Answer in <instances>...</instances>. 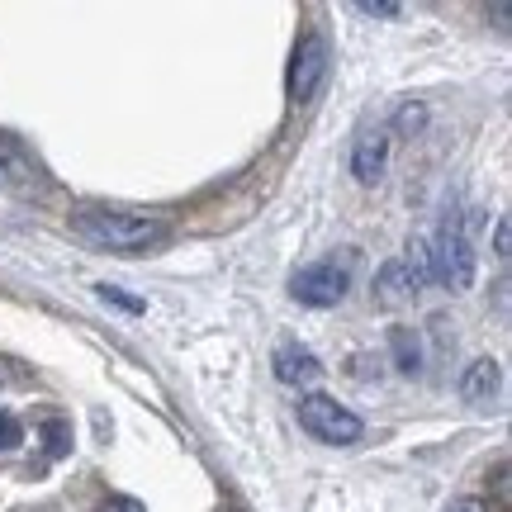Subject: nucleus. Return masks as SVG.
Returning <instances> with one entry per match:
<instances>
[{"mask_svg":"<svg viewBox=\"0 0 512 512\" xmlns=\"http://www.w3.org/2000/svg\"><path fill=\"white\" fill-rule=\"evenodd\" d=\"M72 228L86 242L105 247V252L119 256H138L147 247H157L166 238V228L147 214H128V209H100V204H81L72 209Z\"/></svg>","mask_w":512,"mask_h":512,"instance_id":"f257e3e1","label":"nucleus"},{"mask_svg":"<svg viewBox=\"0 0 512 512\" xmlns=\"http://www.w3.org/2000/svg\"><path fill=\"white\" fill-rule=\"evenodd\" d=\"M422 266H427V280H437L446 290H470V280H475V252H470V233H465V223L456 214H446L441 228L427 238L422 247Z\"/></svg>","mask_w":512,"mask_h":512,"instance_id":"f03ea898","label":"nucleus"},{"mask_svg":"<svg viewBox=\"0 0 512 512\" xmlns=\"http://www.w3.org/2000/svg\"><path fill=\"white\" fill-rule=\"evenodd\" d=\"M299 427L309 432V437L328 441V446H356L361 441V418L351 413V408H342L337 399H328V394H309V399H299Z\"/></svg>","mask_w":512,"mask_h":512,"instance_id":"7ed1b4c3","label":"nucleus"},{"mask_svg":"<svg viewBox=\"0 0 512 512\" xmlns=\"http://www.w3.org/2000/svg\"><path fill=\"white\" fill-rule=\"evenodd\" d=\"M347 285H351L347 266H337V261H313L304 271H294L290 294L299 304H309V309H332V304L347 299Z\"/></svg>","mask_w":512,"mask_h":512,"instance_id":"20e7f679","label":"nucleus"},{"mask_svg":"<svg viewBox=\"0 0 512 512\" xmlns=\"http://www.w3.org/2000/svg\"><path fill=\"white\" fill-rule=\"evenodd\" d=\"M422 285H427V266H422V256L384 261L380 275H375V299H380L384 309H399V304H408Z\"/></svg>","mask_w":512,"mask_h":512,"instance_id":"39448f33","label":"nucleus"},{"mask_svg":"<svg viewBox=\"0 0 512 512\" xmlns=\"http://www.w3.org/2000/svg\"><path fill=\"white\" fill-rule=\"evenodd\" d=\"M328 76V43L318 34H309L299 48H294V62H290V105H304V100H313V91H318V81Z\"/></svg>","mask_w":512,"mask_h":512,"instance_id":"423d86ee","label":"nucleus"},{"mask_svg":"<svg viewBox=\"0 0 512 512\" xmlns=\"http://www.w3.org/2000/svg\"><path fill=\"white\" fill-rule=\"evenodd\" d=\"M389 162V133L384 128H361V138L351 147V176L361 185H375Z\"/></svg>","mask_w":512,"mask_h":512,"instance_id":"0eeeda50","label":"nucleus"},{"mask_svg":"<svg viewBox=\"0 0 512 512\" xmlns=\"http://www.w3.org/2000/svg\"><path fill=\"white\" fill-rule=\"evenodd\" d=\"M271 366H275V380H280V384H313L318 375H323V366H318V356H313L309 347H294V342H285V347H275Z\"/></svg>","mask_w":512,"mask_h":512,"instance_id":"6e6552de","label":"nucleus"},{"mask_svg":"<svg viewBox=\"0 0 512 512\" xmlns=\"http://www.w3.org/2000/svg\"><path fill=\"white\" fill-rule=\"evenodd\" d=\"M494 389H498V361H475V366H470V375L460 380L465 403H484Z\"/></svg>","mask_w":512,"mask_h":512,"instance_id":"1a4fd4ad","label":"nucleus"},{"mask_svg":"<svg viewBox=\"0 0 512 512\" xmlns=\"http://www.w3.org/2000/svg\"><path fill=\"white\" fill-rule=\"evenodd\" d=\"M389 347H394V366H399L403 375H418L422 347H418V337H413V328H394L389 332Z\"/></svg>","mask_w":512,"mask_h":512,"instance_id":"9d476101","label":"nucleus"},{"mask_svg":"<svg viewBox=\"0 0 512 512\" xmlns=\"http://www.w3.org/2000/svg\"><path fill=\"white\" fill-rule=\"evenodd\" d=\"M356 10L370 19H399L403 15V5L399 0H356Z\"/></svg>","mask_w":512,"mask_h":512,"instance_id":"9b49d317","label":"nucleus"},{"mask_svg":"<svg viewBox=\"0 0 512 512\" xmlns=\"http://www.w3.org/2000/svg\"><path fill=\"white\" fill-rule=\"evenodd\" d=\"M100 299H105V304H114V309H124V313H143L147 309L143 299H133V294L114 290V285H100Z\"/></svg>","mask_w":512,"mask_h":512,"instance_id":"f8f14e48","label":"nucleus"},{"mask_svg":"<svg viewBox=\"0 0 512 512\" xmlns=\"http://www.w3.org/2000/svg\"><path fill=\"white\" fill-rule=\"evenodd\" d=\"M19 441H24V427H19V418L0 413V451H15Z\"/></svg>","mask_w":512,"mask_h":512,"instance_id":"ddd939ff","label":"nucleus"},{"mask_svg":"<svg viewBox=\"0 0 512 512\" xmlns=\"http://www.w3.org/2000/svg\"><path fill=\"white\" fill-rule=\"evenodd\" d=\"M72 432H67V422H48V456H62L67 446H72Z\"/></svg>","mask_w":512,"mask_h":512,"instance_id":"4468645a","label":"nucleus"},{"mask_svg":"<svg viewBox=\"0 0 512 512\" xmlns=\"http://www.w3.org/2000/svg\"><path fill=\"white\" fill-rule=\"evenodd\" d=\"M95 512H147V508L138 503V498H105Z\"/></svg>","mask_w":512,"mask_h":512,"instance_id":"2eb2a0df","label":"nucleus"},{"mask_svg":"<svg viewBox=\"0 0 512 512\" xmlns=\"http://www.w3.org/2000/svg\"><path fill=\"white\" fill-rule=\"evenodd\" d=\"M394 124H399V128H422V124H427V114H422V105H403Z\"/></svg>","mask_w":512,"mask_h":512,"instance_id":"dca6fc26","label":"nucleus"},{"mask_svg":"<svg viewBox=\"0 0 512 512\" xmlns=\"http://www.w3.org/2000/svg\"><path fill=\"white\" fill-rule=\"evenodd\" d=\"M494 252H498V261H508V219L498 223V233H494Z\"/></svg>","mask_w":512,"mask_h":512,"instance_id":"f3484780","label":"nucleus"},{"mask_svg":"<svg viewBox=\"0 0 512 512\" xmlns=\"http://www.w3.org/2000/svg\"><path fill=\"white\" fill-rule=\"evenodd\" d=\"M451 512H489V508H484L479 498H460V503H456V508H451Z\"/></svg>","mask_w":512,"mask_h":512,"instance_id":"a211bd4d","label":"nucleus"}]
</instances>
